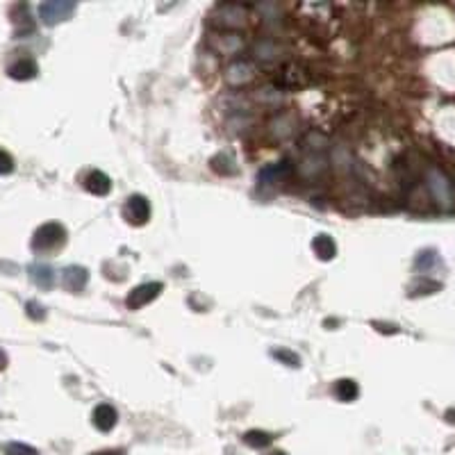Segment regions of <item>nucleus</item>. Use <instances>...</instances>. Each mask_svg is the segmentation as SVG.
<instances>
[{"instance_id": "f257e3e1", "label": "nucleus", "mask_w": 455, "mask_h": 455, "mask_svg": "<svg viewBox=\"0 0 455 455\" xmlns=\"http://www.w3.org/2000/svg\"><path fill=\"white\" fill-rule=\"evenodd\" d=\"M66 241V227L62 223H43L41 227H36V232L32 237V248L39 253L57 251Z\"/></svg>"}, {"instance_id": "f03ea898", "label": "nucleus", "mask_w": 455, "mask_h": 455, "mask_svg": "<svg viewBox=\"0 0 455 455\" xmlns=\"http://www.w3.org/2000/svg\"><path fill=\"white\" fill-rule=\"evenodd\" d=\"M73 12H76V3L71 0H48V3L39 5V18L43 25H57L71 18Z\"/></svg>"}, {"instance_id": "7ed1b4c3", "label": "nucleus", "mask_w": 455, "mask_h": 455, "mask_svg": "<svg viewBox=\"0 0 455 455\" xmlns=\"http://www.w3.org/2000/svg\"><path fill=\"white\" fill-rule=\"evenodd\" d=\"M428 189H430V194L433 198L437 200L440 205H451V200H453V187H451V180L444 176L442 171H428Z\"/></svg>"}, {"instance_id": "20e7f679", "label": "nucleus", "mask_w": 455, "mask_h": 455, "mask_svg": "<svg viewBox=\"0 0 455 455\" xmlns=\"http://www.w3.org/2000/svg\"><path fill=\"white\" fill-rule=\"evenodd\" d=\"M162 282H144V285L134 287L130 294L125 298V305L130 309H139L144 305H148L150 300H155L160 294H162Z\"/></svg>"}, {"instance_id": "39448f33", "label": "nucleus", "mask_w": 455, "mask_h": 455, "mask_svg": "<svg viewBox=\"0 0 455 455\" xmlns=\"http://www.w3.org/2000/svg\"><path fill=\"white\" fill-rule=\"evenodd\" d=\"M123 214L127 218V223L144 225L150 218V203L141 194H134V196H130V198L125 200Z\"/></svg>"}, {"instance_id": "423d86ee", "label": "nucleus", "mask_w": 455, "mask_h": 455, "mask_svg": "<svg viewBox=\"0 0 455 455\" xmlns=\"http://www.w3.org/2000/svg\"><path fill=\"white\" fill-rule=\"evenodd\" d=\"M87 280H89V271L85 267H78V264L62 271V285L69 291H82L87 287Z\"/></svg>"}, {"instance_id": "0eeeda50", "label": "nucleus", "mask_w": 455, "mask_h": 455, "mask_svg": "<svg viewBox=\"0 0 455 455\" xmlns=\"http://www.w3.org/2000/svg\"><path fill=\"white\" fill-rule=\"evenodd\" d=\"M91 421H94V426L98 428L100 433H109L116 426L118 414H116V410L109 405V403H100L94 410V414H91Z\"/></svg>"}, {"instance_id": "6e6552de", "label": "nucleus", "mask_w": 455, "mask_h": 455, "mask_svg": "<svg viewBox=\"0 0 455 455\" xmlns=\"http://www.w3.org/2000/svg\"><path fill=\"white\" fill-rule=\"evenodd\" d=\"M36 73H39V66H36V62L30 57L16 59L14 64H9V69H7V76L12 80H32L36 78Z\"/></svg>"}, {"instance_id": "1a4fd4ad", "label": "nucleus", "mask_w": 455, "mask_h": 455, "mask_svg": "<svg viewBox=\"0 0 455 455\" xmlns=\"http://www.w3.org/2000/svg\"><path fill=\"white\" fill-rule=\"evenodd\" d=\"M312 251H314V255L318 260L328 262L337 255V244H335V239L330 234H316L312 239Z\"/></svg>"}, {"instance_id": "9d476101", "label": "nucleus", "mask_w": 455, "mask_h": 455, "mask_svg": "<svg viewBox=\"0 0 455 455\" xmlns=\"http://www.w3.org/2000/svg\"><path fill=\"white\" fill-rule=\"evenodd\" d=\"M27 273H30V280L36 287L50 289L55 285V271L48 267V264H32V267L27 269Z\"/></svg>"}, {"instance_id": "9b49d317", "label": "nucleus", "mask_w": 455, "mask_h": 455, "mask_svg": "<svg viewBox=\"0 0 455 455\" xmlns=\"http://www.w3.org/2000/svg\"><path fill=\"white\" fill-rule=\"evenodd\" d=\"M289 176V164L282 162L278 167H267L258 173V185L260 187H267V185H276L278 180L287 178Z\"/></svg>"}, {"instance_id": "f8f14e48", "label": "nucleus", "mask_w": 455, "mask_h": 455, "mask_svg": "<svg viewBox=\"0 0 455 455\" xmlns=\"http://www.w3.org/2000/svg\"><path fill=\"white\" fill-rule=\"evenodd\" d=\"M85 187L96 196H107L109 189H112V182H109V178L105 176L103 171H91L87 176V180H85Z\"/></svg>"}, {"instance_id": "ddd939ff", "label": "nucleus", "mask_w": 455, "mask_h": 455, "mask_svg": "<svg viewBox=\"0 0 455 455\" xmlns=\"http://www.w3.org/2000/svg\"><path fill=\"white\" fill-rule=\"evenodd\" d=\"M360 394V387H358V382L355 380H349V378H344V380H337L335 382V396L342 400V403H351V400H355Z\"/></svg>"}, {"instance_id": "4468645a", "label": "nucleus", "mask_w": 455, "mask_h": 455, "mask_svg": "<svg viewBox=\"0 0 455 455\" xmlns=\"http://www.w3.org/2000/svg\"><path fill=\"white\" fill-rule=\"evenodd\" d=\"M244 442L251 446V449H267V446L273 442V437L264 430H248L244 435Z\"/></svg>"}, {"instance_id": "2eb2a0df", "label": "nucleus", "mask_w": 455, "mask_h": 455, "mask_svg": "<svg viewBox=\"0 0 455 455\" xmlns=\"http://www.w3.org/2000/svg\"><path fill=\"white\" fill-rule=\"evenodd\" d=\"M271 358L280 360L282 364H287V367H300V358L296 353H291L287 349H273L271 351Z\"/></svg>"}, {"instance_id": "dca6fc26", "label": "nucleus", "mask_w": 455, "mask_h": 455, "mask_svg": "<svg viewBox=\"0 0 455 455\" xmlns=\"http://www.w3.org/2000/svg\"><path fill=\"white\" fill-rule=\"evenodd\" d=\"M5 455H39V451L23 444V442H12V444L5 446Z\"/></svg>"}, {"instance_id": "f3484780", "label": "nucleus", "mask_w": 455, "mask_h": 455, "mask_svg": "<svg viewBox=\"0 0 455 455\" xmlns=\"http://www.w3.org/2000/svg\"><path fill=\"white\" fill-rule=\"evenodd\" d=\"M25 312L30 318H34V321H41V318H46V312H43V305H39L36 300H30V303L25 305Z\"/></svg>"}, {"instance_id": "a211bd4d", "label": "nucleus", "mask_w": 455, "mask_h": 455, "mask_svg": "<svg viewBox=\"0 0 455 455\" xmlns=\"http://www.w3.org/2000/svg\"><path fill=\"white\" fill-rule=\"evenodd\" d=\"M12 171H14L12 155L5 153V150H0V176H7V173H12Z\"/></svg>"}, {"instance_id": "6ab92c4d", "label": "nucleus", "mask_w": 455, "mask_h": 455, "mask_svg": "<svg viewBox=\"0 0 455 455\" xmlns=\"http://www.w3.org/2000/svg\"><path fill=\"white\" fill-rule=\"evenodd\" d=\"M7 367V355H5V351H0V371H3Z\"/></svg>"}, {"instance_id": "aec40b11", "label": "nucleus", "mask_w": 455, "mask_h": 455, "mask_svg": "<svg viewBox=\"0 0 455 455\" xmlns=\"http://www.w3.org/2000/svg\"><path fill=\"white\" fill-rule=\"evenodd\" d=\"M94 455H123V451H103V453H94Z\"/></svg>"}, {"instance_id": "412c9836", "label": "nucleus", "mask_w": 455, "mask_h": 455, "mask_svg": "<svg viewBox=\"0 0 455 455\" xmlns=\"http://www.w3.org/2000/svg\"><path fill=\"white\" fill-rule=\"evenodd\" d=\"M271 455H287L285 451H276V453H271Z\"/></svg>"}]
</instances>
